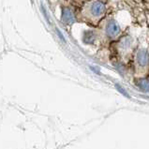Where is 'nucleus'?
Returning a JSON list of instances; mask_svg holds the SVG:
<instances>
[{
	"label": "nucleus",
	"instance_id": "nucleus-3",
	"mask_svg": "<svg viewBox=\"0 0 149 149\" xmlns=\"http://www.w3.org/2000/svg\"><path fill=\"white\" fill-rule=\"evenodd\" d=\"M149 60V55L146 50H140L137 54V61L140 66L144 67L147 65Z\"/></svg>",
	"mask_w": 149,
	"mask_h": 149
},
{
	"label": "nucleus",
	"instance_id": "nucleus-5",
	"mask_svg": "<svg viewBox=\"0 0 149 149\" xmlns=\"http://www.w3.org/2000/svg\"><path fill=\"white\" fill-rule=\"evenodd\" d=\"M138 86L142 90L149 92V80L147 79H141L138 81Z\"/></svg>",
	"mask_w": 149,
	"mask_h": 149
},
{
	"label": "nucleus",
	"instance_id": "nucleus-4",
	"mask_svg": "<svg viewBox=\"0 0 149 149\" xmlns=\"http://www.w3.org/2000/svg\"><path fill=\"white\" fill-rule=\"evenodd\" d=\"M62 21L66 24H72L75 22L74 15L72 14V12L69 10V8H64L62 11Z\"/></svg>",
	"mask_w": 149,
	"mask_h": 149
},
{
	"label": "nucleus",
	"instance_id": "nucleus-6",
	"mask_svg": "<svg viewBox=\"0 0 149 149\" xmlns=\"http://www.w3.org/2000/svg\"><path fill=\"white\" fill-rule=\"evenodd\" d=\"M116 88L117 89V90H118V92L119 93H121V94L123 95V96H125V97H127V99H130V96L129 95V94H127V93L125 91V89L124 88H122L120 86H119V84H116Z\"/></svg>",
	"mask_w": 149,
	"mask_h": 149
},
{
	"label": "nucleus",
	"instance_id": "nucleus-7",
	"mask_svg": "<svg viewBox=\"0 0 149 149\" xmlns=\"http://www.w3.org/2000/svg\"><path fill=\"white\" fill-rule=\"evenodd\" d=\"M56 31H57V34H58V35H59V37H60V39L64 41V42H65L66 40H65V38H64V36L62 35V33H61V31L60 30H59V29H56Z\"/></svg>",
	"mask_w": 149,
	"mask_h": 149
},
{
	"label": "nucleus",
	"instance_id": "nucleus-1",
	"mask_svg": "<svg viewBox=\"0 0 149 149\" xmlns=\"http://www.w3.org/2000/svg\"><path fill=\"white\" fill-rule=\"evenodd\" d=\"M104 10H105V6L103 5V3H101L100 1H94L90 6V12L93 16L99 17L102 15Z\"/></svg>",
	"mask_w": 149,
	"mask_h": 149
},
{
	"label": "nucleus",
	"instance_id": "nucleus-2",
	"mask_svg": "<svg viewBox=\"0 0 149 149\" xmlns=\"http://www.w3.org/2000/svg\"><path fill=\"white\" fill-rule=\"evenodd\" d=\"M119 32H120V28H119L118 24L114 21H111L106 26V33L110 37H116L118 35Z\"/></svg>",
	"mask_w": 149,
	"mask_h": 149
}]
</instances>
